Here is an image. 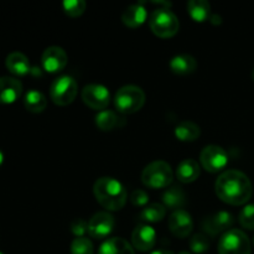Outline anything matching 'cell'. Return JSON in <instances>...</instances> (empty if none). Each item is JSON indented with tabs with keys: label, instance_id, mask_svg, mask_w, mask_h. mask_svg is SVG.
I'll use <instances>...</instances> for the list:
<instances>
[{
	"label": "cell",
	"instance_id": "4",
	"mask_svg": "<svg viewBox=\"0 0 254 254\" xmlns=\"http://www.w3.org/2000/svg\"><path fill=\"white\" fill-rule=\"evenodd\" d=\"M145 103V93L139 86L127 84L121 87L114 96V106L123 114L136 113Z\"/></svg>",
	"mask_w": 254,
	"mask_h": 254
},
{
	"label": "cell",
	"instance_id": "26",
	"mask_svg": "<svg viewBox=\"0 0 254 254\" xmlns=\"http://www.w3.org/2000/svg\"><path fill=\"white\" fill-rule=\"evenodd\" d=\"M121 117L113 111H101L96 116V126L98 129L103 131L113 130L114 128L119 127V122H121Z\"/></svg>",
	"mask_w": 254,
	"mask_h": 254
},
{
	"label": "cell",
	"instance_id": "22",
	"mask_svg": "<svg viewBox=\"0 0 254 254\" xmlns=\"http://www.w3.org/2000/svg\"><path fill=\"white\" fill-rule=\"evenodd\" d=\"M188 12L193 21L203 22L210 19L211 5L207 0H190L188 2Z\"/></svg>",
	"mask_w": 254,
	"mask_h": 254
},
{
	"label": "cell",
	"instance_id": "8",
	"mask_svg": "<svg viewBox=\"0 0 254 254\" xmlns=\"http://www.w3.org/2000/svg\"><path fill=\"white\" fill-rule=\"evenodd\" d=\"M201 165L208 173H220L227 166L228 154L222 146L207 145L200 154Z\"/></svg>",
	"mask_w": 254,
	"mask_h": 254
},
{
	"label": "cell",
	"instance_id": "30",
	"mask_svg": "<svg viewBox=\"0 0 254 254\" xmlns=\"http://www.w3.org/2000/svg\"><path fill=\"white\" fill-rule=\"evenodd\" d=\"M240 223L246 230H254V203L245 206L240 213Z\"/></svg>",
	"mask_w": 254,
	"mask_h": 254
},
{
	"label": "cell",
	"instance_id": "2",
	"mask_svg": "<svg viewBox=\"0 0 254 254\" xmlns=\"http://www.w3.org/2000/svg\"><path fill=\"white\" fill-rule=\"evenodd\" d=\"M93 193L96 200L107 211H119L127 202V190L121 181L113 178H99L94 183Z\"/></svg>",
	"mask_w": 254,
	"mask_h": 254
},
{
	"label": "cell",
	"instance_id": "15",
	"mask_svg": "<svg viewBox=\"0 0 254 254\" xmlns=\"http://www.w3.org/2000/svg\"><path fill=\"white\" fill-rule=\"evenodd\" d=\"M22 93V84L15 77H0V103L11 104L20 98Z\"/></svg>",
	"mask_w": 254,
	"mask_h": 254
},
{
	"label": "cell",
	"instance_id": "3",
	"mask_svg": "<svg viewBox=\"0 0 254 254\" xmlns=\"http://www.w3.org/2000/svg\"><path fill=\"white\" fill-rule=\"evenodd\" d=\"M149 26L156 36L169 39L178 34L180 21L178 16L168 7H158L151 12L149 17Z\"/></svg>",
	"mask_w": 254,
	"mask_h": 254
},
{
	"label": "cell",
	"instance_id": "27",
	"mask_svg": "<svg viewBox=\"0 0 254 254\" xmlns=\"http://www.w3.org/2000/svg\"><path fill=\"white\" fill-rule=\"evenodd\" d=\"M62 6H64V12L68 16L77 17L83 14L87 7V4L84 0H64Z\"/></svg>",
	"mask_w": 254,
	"mask_h": 254
},
{
	"label": "cell",
	"instance_id": "16",
	"mask_svg": "<svg viewBox=\"0 0 254 254\" xmlns=\"http://www.w3.org/2000/svg\"><path fill=\"white\" fill-rule=\"evenodd\" d=\"M146 17H148V11L146 7L144 6L143 2H138V4L129 5L122 14V21L124 25L131 29L141 26L145 22Z\"/></svg>",
	"mask_w": 254,
	"mask_h": 254
},
{
	"label": "cell",
	"instance_id": "20",
	"mask_svg": "<svg viewBox=\"0 0 254 254\" xmlns=\"http://www.w3.org/2000/svg\"><path fill=\"white\" fill-rule=\"evenodd\" d=\"M98 254H135L128 241L122 237H113L102 243Z\"/></svg>",
	"mask_w": 254,
	"mask_h": 254
},
{
	"label": "cell",
	"instance_id": "35",
	"mask_svg": "<svg viewBox=\"0 0 254 254\" xmlns=\"http://www.w3.org/2000/svg\"><path fill=\"white\" fill-rule=\"evenodd\" d=\"M2 163H4V153L0 150V166L2 165Z\"/></svg>",
	"mask_w": 254,
	"mask_h": 254
},
{
	"label": "cell",
	"instance_id": "9",
	"mask_svg": "<svg viewBox=\"0 0 254 254\" xmlns=\"http://www.w3.org/2000/svg\"><path fill=\"white\" fill-rule=\"evenodd\" d=\"M82 99L89 108L104 111L111 102V93L103 84L91 83L82 89Z\"/></svg>",
	"mask_w": 254,
	"mask_h": 254
},
{
	"label": "cell",
	"instance_id": "10",
	"mask_svg": "<svg viewBox=\"0 0 254 254\" xmlns=\"http://www.w3.org/2000/svg\"><path fill=\"white\" fill-rule=\"evenodd\" d=\"M116 221L114 217L107 211L97 212L88 221V235L94 240H104L113 231Z\"/></svg>",
	"mask_w": 254,
	"mask_h": 254
},
{
	"label": "cell",
	"instance_id": "24",
	"mask_svg": "<svg viewBox=\"0 0 254 254\" xmlns=\"http://www.w3.org/2000/svg\"><path fill=\"white\" fill-rule=\"evenodd\" d=\"M175 136L181 141H195L200 136L201 129L196 123L190 121H183L175 127Z\"/></svg>",
	"mask_w": 254,
	"mask_h": 254
},
{
	"label": "cell",
	"instance_id": "28",
	"mask_svg": "<svg viewBox=\"0 0 254 254\" xmlns=\"http://www.w3.org/2000/svg\"><path fill=\"white\" fill-rule=\"evenodd\" d=\"M190 248L196 254L206 253L210 248V240L203 233H196L190 240Z\"/></svg>",
	"mask_w": 254,
	"mask_h": 254
},
{
	"label": "cell",
	"instance_id": "1",
	"mask_svg": "<svg viewBox=\"0 0 254 254\" xmlns=\"http://www.w3.org/2000/svg\"><path fill=\"white\" fill-rule=\"evenodd\" d=\"M215 190L218 198L232 206L245 205L253 195V185L242 171L227 170L216 180Z\"/></svg>",
	"mask_w": 254,
	"mask_h": 254
},
{
	"label": "cell",
	"instance_id": "5",
	"mask_svg": "<svg viewBox=\"0 0 254 254\" xmlns=\"http://www.w3.org/2000/svg\"><path fill=\"white\" fill-rule=\"evenodd\" d=\"M174 173L166 161L156 160L148 164L141 173V183L149 189H164L171 185Z\"/></svg>",
	"mask_w": 254,
	"mask_h": 254
},
{
	"label": "cell",
	"instance_id": "33",
	"mask_svg": "<svg viewBox=\"0 0 254 254\" xmlns=\"http://www.w3.org/2000/svg\"><path fill=\"white\" fill-rule=\"evenodd\" d=\"M208 20H210V21L212 22V24H215V25H216V24L220 25L221 22H222V17H221L220 15H217V14H212V15H211L210 19H208Z\"/></svg>",
	"mask_w": 254,
	"mask_h": 254
},
{
	"label": "cell",
	"instance_id": "11",
	"mask_svg": "<svg viewBox=\"0 0 254 254\" xmlns=\"http://www.w3.org/2000/svg\"><path fill=\"white\" fill-rule=\"evenodd\" d=\"M235 223V217L227 211H220L217 213L208 216L203 220L202 228L205 232L215 237L222 232H227Z\"/></svg>",
	"mask_w": 254,
	"mask_h": 254
},
{
	"label": "cell",
	"instance_id": "36",
	"mask_svg": "<svg viewBox=\"0 0 254 254\" xmlns=\"http://www.w3.org/2000/svg\"><path fill=\"white\" fill-rule=\"evenodd\" d=\"M179 254H192V253H190V252H186V251H184V252H180Z\"/></svg>",
	"mask_w": 254,
	"mask_h": 254
},
{
	"label": "cell",
	"instance_id": "13",
	"mask_svg": "<svg viewBox=\"0 0 254 254\" xmlns=\"http://www.w3.org/2000/svg\"><path fill=\"white\" fill-rule=\"evenodd\" d=\"M169 230L178 238L188 237L193 230V221L190 213L183 208L174 211L169 217Z\"/></svg>",
	"mask_w": 254,
	"mask_h": 254
},
{
	"label": "cell",
	"instance_id": "23",
	"mask_svg": "<svg viewBox=\"0 0 254 254\" xmlns=\"http://www.w3.org/2000/svg\"><path fill=\"white\" fill-rule=\"evenodd\" d=\"M166 215L165 206L161 203H150V205L145 206L139 213V221L143 222L144 225L148 223H156L164 220Z\"/></svg>",
	"mask_w": 254,
	"mask_h": 254
},
{
	"label": "cell",
	"instance_id": "25",
	"mask_svg": "<svg viewBox=\"0 0 254 254\" xmlns=\"http://www.w3.org/2000/svg\"><path fill=\"white\" fill-rule=\"evenodd\" d=\"M24 106L31 113H41L46 109L47 99L44 93L36 89H31L25 94Z\"/></svg>",
	"mask_w": 254,
	"mask_h": 254
},
{
	"label": "cell",
	"instance_id": "37",
	"mask_svg": "<svg viewBox=\"0 0 254 254\" xmlns=\"http://www.w3.org/2000/svg\"><path fill=\"white\" fill-rule=\"evenodd\" d=\"M252 78H253V81H254V69H253V72H252Z\"/></svg>",
	"mask_w": 254,
	"mask_h": 254
},
{
	"label": "cell",
	"instance_id": "14",
	"mask_svg": "<svg viewBox=\"0 0 254 254\" xmlns=\"http://www.w3.org/2000/svg\"><path fill=\"white\" fill-rule=\"evenodd\" d=\"M131 243L135 250L140 252H148L156 243L155 230L149 225L136 226L131 233Z\"/></svg>",
	"mask_w": 254,
	"mask_h": 254
},
{
	"label": "cell",
	"instance_id": "38",
	"mask_svg": "<svg viewBox=\"0 0 254 254\" xmlns=\"http://www.w3.org/2000/svg\"><path fill=\"white\" fill-rule=\"evenodd\" d=\"M253 246H254V237H253Z\"/></svg>",
	"mask_w": 254,
	"mask_h": 254
},
{
	"label": "cell",
	"instance_id": "31",
	"mask_svg": "<svg viewBox=\"0 0 254 254\" xmlns=\"http://www.w3.org/2000/svg\"><path fill=\"white\" fill-rule=\"evenodd\" d=\"M129 200L136 207H145L149 202V195L144 190H134L129 196Z\"/></svg>",
	"mask_w": 254,
	"mask_h": 254
},
{
	"label": "cell",
	"instance_id": "12",
	"mask_svg": "<svg viewBox=\"0 0 254 254\" xmlns=\"http://www.w3.org/2000/svg\"><path fill=\"white\" fill-rule=\"evenodd\" d=\"M68 57L66 51L60 46H50L44 51L41 57L42 67L46 72L56 73L66 67Z\"/></svg>",
	"mask_w": 254,
	"mask_h": 254
},
{
	"label": "cell",
	"instance_id": "34",
	"mask_svg": "<svg viewBox=\"0 0 254 254\" xmlns=\"http://www.w3.org/2000/svg\"><path fill=\"white\" fill-rule=\"evenodd\" d=\"M150 254H174L171 251H166V250H158V251H154Z\"/></svg>",
	"mask_w": 254,
	"mask_h": 254
},
{
	"label": "cell",
	"instance_id": "18",
	"mask_svg": "<svg viewBox=\"0 0 254 254\" xmlns=\"http://www.w3.org/2000/svg\"><path fill=\"white\" fill-rule=\"evenodd\" d=\"M5 64H6V68L9 69L10 73L19 77L26 76L31 71L29 59L21 52H11L5 60Z\"/></svg>",
	"mask_w": 254,
	"mask_h": 254
},
{
	"label": "cell",
	"instance_id": "17",
	"mask_svg": "<svg viewBox=\"0 0 254 254\" xmlns=\"http://www.w3.org/2000/svg\"><path fill=\"white\" fill-rule=\"evenodd\" d=\"M169 66H170V69L174 73L185 76V74H190L196 71V68H197V62H196L195 57L191 56V55L181 54L174 56L170 60Z\"/></svg>",
	"mask_w": 254,
	"mask_h": 254
},
{
	"label": "cell",
	"instance_id": "39",
	"mask_svg": "<svg viewBox=\"0 0 254 254\" xmlns=\"http://www.w3.org/2000/svg\"><path fill=\"white\" fill-rule=\"evenodd\" d=\"M0 254H2V253H1V252H0Z\"/></svg>",
	"mask_w": 254,
	"mask_h": 254
},
{
	"label": "cell",
	"instance_id": "6",
	"mask_svg": "<svg viewBox=\"0 0 254 254\" xmlns=\"http://www.w3.org/2000/svg\"><path fill=\"white\" fill-rule=\"evenodd\" d=\"M78 93V84L71 76H61L52 82L50 87V97L52 102L60 107L71 104Z\"/></svg>",
	"mask_w": 254,
	"mask_h": 254
},
{
	"label": "cell",
	"instance_id": "32",
	"mask_svg": "<svg viewBox=\"0 0 254 254\" xmlns=\"http://www.w3.org/2000/svg\"><path fill=\"white\" fill-rule=\"evenodd\" d=\"M71 232L78 237H84L87 232H88V221L83 220V218H76L73 222L71 223Z\"/></svg>",
	"mask_w": 254,
	"mask_h": 254
},
{
	"label": "cell",
	"instance_id": "29",
	"mask_svg": "<svg viewBox=\"0 0 254 254\" xmlns=\"http://www.w3.org/2000/svg\"><path fill=\"white\" fill-rule=\"evenodd\" d=\"M71 254H93V245L86 237L74 238L71 243Z\"/></svg>",
	"mask_w": 254,
	"mask_h": 254
},
{
	"label": "cell",
	"instance_id": "21",
	"mask_svg": "<svg viewBox=\"0 0 254 254\" xmlns=\"http://www.w3.org/2000/svg\"><path fill=\"white\" fill-rule=\"evenodd\" d=\"M186 203V196L183 189L179 186H171L165 190L163 193V205L165 208L173 211H178L183 208V206Z\"/></svg>",
	"mask_w": 254,
	"mask_h": 254
},
{
	"label": "cell",
	"instance_id": "19",
	"mask_svg": "<svg viewBox=\"0 0 254 254\" xmlns=\"http://www.w3.org/2000/svg\"><path fill=\"white\" fill-rule=\"evenodd\" d=\"M200 165L193 159H185L179 164L178 169H176V176L180 183L190 184L197 180L200 176Z\"/></svg>",
	"mask_w": 254,
	"mask_h": 254
},
{
	"label": "cell",
	"instance_id": "7",
	"mask_svg": "<svg viewBox=\"0 0 254 254\" xmlns=\"http://www.w3.org/2000/svg\"><path fill=\"white\" fill-rule=\"evenodd\" d=\"M251 241L241 230H230L218 241V254H251Z\"/></svg>",
	"mask_w": 254,
	"mask_h": 254
}]
</instances>
